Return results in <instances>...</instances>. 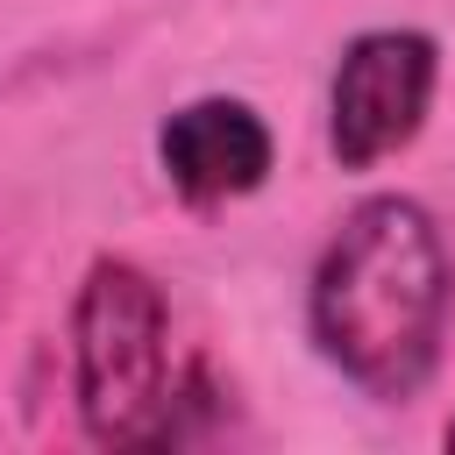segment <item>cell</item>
Wrapping results in <instances>:
<instances>
[{"instance_id": "6da1fadb", "label": "cell", "mask_w": 455, "mask_h": 455, "mask_svg": "<svg viewBox=\"0 0 455 455\" xmlns=\"http://www.w3.org/2000/svg\"><path fill=\"white\" fill-rule=\"evenodd\" d=\"M448 284L455 270L434 213L419 199L384 192V199H363L327 242L306 291V320L320 355L348 384L377 398H405L434 370V348L448 327Z\"/></svg>"}, {"instance_id": "7a4b0ae2", "label": "cell", "mask_w": 455, "mask_h": 455, "mask_svg": "<svg viewBox=\"0 0 455 455\" xmlns=\"http://www.w3.org/2000/svg\"><path fill=\"white\" fill-rule=\"evenodd\" d=\"M164 291L135 263H92L71 313V370L85 434L107 448L164 441L171 419V355H164Z\"/></svg>"}, {"instance_id": "3957f363", "label": "cell", "mask_w": 455, "mask_h": 455, "mask_svg": "<svg viewBox=\"0 0 455 455\" xmlns=\"http://www.w3.org/2000/svg\"><path fill=\"white\" fill-rule=\"evenodd\" d=\"M434 43L419 28H370L341 50L334 64V92H327V142L348 171L384 164L391 149H405L427 121L434 100Z\"/></svg>"}, {"instance_id": "277c9868", "label": "cell", "mask_w": 455, "mask_h": 455, "mask_svg": "<svg viewBox=\"0 0 455 455\" xmlns=\"http://www.w3.org/2000/svg\"><path fill=\"white\" fill-rule=\"evenodd\" d=\"M156 164L199 206L242 199V192H256L270 178V128H263V114L249 100H220L213 92V100H192V107H178L164 121Z\"/></svg>"}, {"instance_id": "5b68a950", "label": "cell", "mask_w": 455, "mask_h": 455, "mask_svg": "<svg viewBox=\"0 0 455 455\" xmlns=\"http://www.w3.org/2000/svg\"><path fill=\"white\" fill-rule=\"evenodd\" d=\"M448 448H455V419H448Z\"/></svg>"}]
</instances>
